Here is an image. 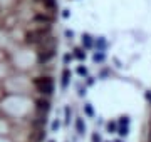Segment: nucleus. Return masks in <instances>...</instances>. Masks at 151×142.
Segmentation results:
<instances>
[{"label":"nucleus","mask_w":151,"mask_h":142,"mask_svg":"<svg viewBox=\"0 0 151 142\" xmlns=\"http://www.w3.org/2000/svg\"><path fill=\"white\" fill-rule=\"evenodd\" d=\"M143 142H151V110H150V117L146 119V127H145Z\"/></svg>","instance_id":"1"}]
</instances>
